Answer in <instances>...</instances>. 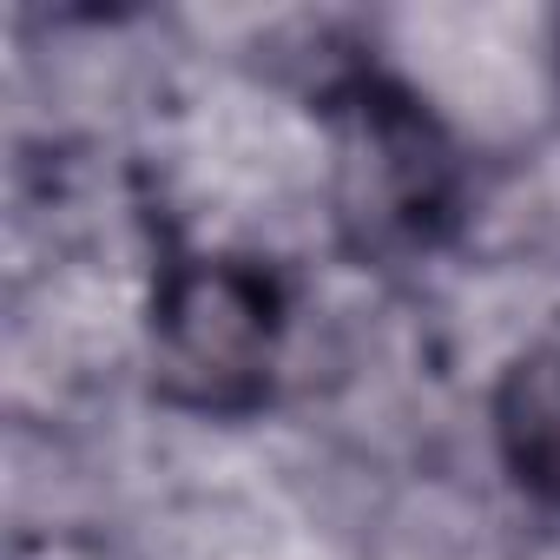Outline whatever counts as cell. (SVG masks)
<instances>
[{
  "mask_svg": "<svg viewBox=\"0 0 560 560\" xmlns=\"http://www.w3.org/2000/svg\"><path fill=\"white\" fill-rule=\"evenodd\" d=\"M330 218L363 264H416L462 224V159L442 119L389 73L350 67L324 93Z\"/></svg>",
  "mask_w": 560,
  "mask_h": 560,
  "instance_id": "cell-1",
  "label": "cell"
},
{
  "mask_svg": "<svg viewBox=\"0 0 560 560\" xmlns=\"http://www.w3.org/2000/svg\"><path fill=\"white\" fill-rule=\"evenodd\" d=\"M291 298L277 270L231 250H178L159 264L145 350L159 402L211 422L257 416L277 383Z\"/></svg>",
  "mask_w": 560,
  "mask_h": 560,
  "instance_id": "cell-2",
  "label": "cell"
},
{
  "mask_svg": "<svg viewBox=\"0 0 560 560\" xmlns=\"http://www.w3.org/2000/svg\"><path fill=\"white\" fill-rule=\"evenodd\" d=\"M494 455L508 481L560 514V343H527L494 376Z\"/></svg>",
  "mask_w": 560,
  "mask_h": 560,
  "instance_id": "cell-3",
  "label": "cell"
}]
</instances>
